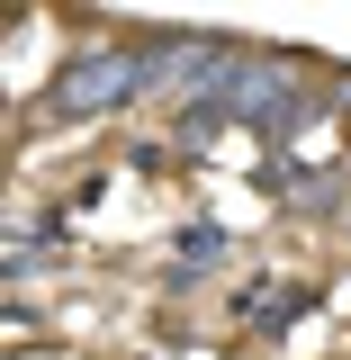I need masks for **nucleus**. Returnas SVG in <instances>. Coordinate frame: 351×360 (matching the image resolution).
<instances>
[{"label": "nucleus", "mask_w": 351, "mask_h": 360, "mask_svg": "<svg viewBox=\"0 0 351 360\" xmlns=\"http://www.w3.org/2000/svg\"><path fill=\"white\" fill-rule=\"evenodd\" d=\"M135 99H144V45H72L37 99V127H99Z\"/></svg>", "instance_id": "f257e3e1"}, {"label": "nucleus", "mask_w": 351, "mask_h": 360, "mask_svg": "<svg viewBox=\"0 0 351 360\" xmlns=\"http://www.w3.org/2000/svg\"><path fill=\"white\" fill-rule=\"evenodd\" d=\"M225 252H234V234H225V225H180L172 270H162V297H189V288H208V279L225 270Z\"/></svg>", "instance_id": "f03ea898"}, {"label": "nucleus", "mask_w": 351, "mask_h": 360, "mask_svg": "<svg viewBox=\"0 0 351 360\" xmlns=\"http://www.w3.org/2000/svg\"><path fill=\"white\" fill-rule=\"evenodd\" d=\"M343 162H351V99H343Z\"/></svg>", "instance_id": "7ed1b4c3"}]
</instances>
